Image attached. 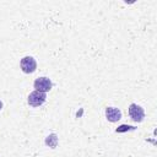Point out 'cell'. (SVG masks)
Returning a JSON list of instances; mask_svg holds the SVG:
<instances>
[{
  "label": "cell",
  "instance_id": "cell-1",
  "mask_svg": "<svg viewBox=\"0 0 157 157\" xmlns=\"http://www.w3.org/2000/svg\"><path fill=\"white\" fill-rule=\"evenodd\" d=\"M20 66H21V70L25 72V74H32L36 71L37 69V61L33 56H23L20 61Z\"/></svg>",
  "mask_w": 157,
  "mask_h": 157
},
{
  "label": "cell",
  "instance_id": "cell-2",
  "mask_svg": "<svg viewBox=\"0 0 157 157\" xmlns=\"http://www.w3.org/2000/svg\"><path fill=\"white\" fill-rule=\"evenodd\" d=\"M45 99H47L45 93L39 92V91H33V92H31V93L28 94V97H27L28 104H29L31 107H34V108L42 105V104L45 102Z\"/></svg>",
  "mask_w": 157,
  "mask_h": 157
},
{
  "label": "cell",
  "instance_id": "cell-3",
  "mask_svg": "<svg viewBox=\"0 0 157 157\" xmlns=\"http://www.w3.org/2000/svg\"><path fill=\"white\" fill-rule=\"evenodd\" d=\"M129 115L130 118L136 121V123H140L144 120V117H145V112H144V108L141 105H137L136 103H131L129 105Z\"/></svg>",
  "mask_w": 157,
  "mask_h": 157
},
{
  "label": "cell",
  "instance_id": "cell-4",
  "mask_svg": "<svg viewBox=\"0 0 157 157\" xmlns=\"http://www.w3.org/2000/svg\"><path fill=\"white\" fill-rule=\"evenodd\" d=\"M52 87H53V82L50 81V78H48L45 76L38 77L34 81V88H36V91H39V92L45 93V92L50 91Z\"/></svg>",
  "mask_w": 157,
  "mask_h": 157
},
{
  "label": "cell",
  "instance_id": "cell-5",
  "mask_svg": "<svg viewBox=\"0 0 157 157\" xmlns=\"http://www.w3.org/2000/svg\"><path fill=\"white\" fill-rule=\"evenodd\" d=\"M105 118L110 123H115L121 119V112H120V109H118L115 107H108V108H105Z\"/></svg>",
  "mask_w": 157,
  "mask_h": 157
},
{
  "label": "cell",
  "instance_id": "cell-6",
  "mask_svg": "<svg viewBox=\"0 0 157 157\" xmlns=\"http://www.w3.org/2000/svg\"><path fill=\"white\" fill-rule=\"evenodd\" d=\"M45 144L49 145L52 148H54V147L56 146V144H58V137H56V135H55V134L49 135V136L47 137V140H45Z\"/></svg>",
  "mask_w": 157,
  "mask_h": 157
},
{
  "label": "cell",
  "instance_id": "cell-7",
  "mask_svg": "<svg viewBox=\"0 0 157 157\" xmlns=\"http://www.w3.org/2000/svg\"><path fill=\"white\" fill-rule=\"evenodd\" d=\"M135 128L134 126H130V125H121L117 129V132H123V131H126V130H134Z\"/></svg>",
  "mask_w": 157,
  "mask_h": 157
},
{
  "label": "cell",
  "instance_id": "cell-8",
  "mask_svg": "<svg viewBox=\"0 0 157 157\" xmlns=\"http://www.w3.org/2000/svg\"><path fill=\"white\" fill-rule=\"evenodd\" d=\"M1 109H2V102L0 101V110H1Z\"/></svg>",
  "mask_w": 157,
  "mask_h": 157
}]
</instances>
